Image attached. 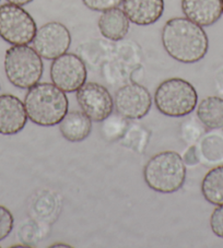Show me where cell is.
Returning <instances> with one entry per match:
<instances>
[{
    "label": "cell",
    "instance_id": "obj_1",
    "mask_svg": "<svg viewBox=\"0 0 223 248\" xmlns=\"http://www.w3.org/2000/svg\"><path fill=\"white\" fill-rule=\"evenodd\" d=\"M161 40L167 55L182 63L200 62L209 49V38L203 27L182 16L166 21Z\"/></svg>",
    "mask_w": 223,
    "mask_h": 248
},
{
    "label": "cell",
    "instance_id": "obj_2",
    "mask_svg": "<svg viewBox=\"0 0 223 248\" xmlns=\"http://www.w3.org/2000/svg\"><path fill=\"white\" fill-rule=\"evenodd\" d=\"M23 103L29 121L42 127L59 125L69 112V100L66 92L54 83L38 82L30 88Z\"/></svg>",
    "mask_w": 223,
    "mask_h": 248
},
{
    "label": "cell",
    "instance_id": "obj_3",
    "mask_svg": "<svg viewBox=\"0 0 223 248\" xmlns=\"http://www.w3.org/2000/svg\"><path fill=\"white\" fill-rule=\"evenodd\" d=\"M143 179L150 189L161 194H173L185 183V161L175 151L158 153L145 163Z\"/></svg>",
    "mask_w": 223,
    "mask_h": 248
},
{
    "label": "cell",
    "instance_id": "obj_4",
    "mask_svg": "<svg viewBox=\"0 0 223 248\" xmlns=\"http://www.w3.org/2000/svg\"><path fill=\"white\" fill-rule=\"evenodd\" d=\"M153 100L161 114L179 118L194 112L198 104V94L194 85L187 80L171 78L159 84Z\"/></svg>",
    "mask_w": 223,
    "mask_h": 248
},
{
    "label": "cell",
    "instance_id": "obj_5",
    "mask_svg": "<svg viewBox=\"0 0 223 248\" xmlns=\"http://www.w3.org/2000/svg\"><path fill=\"white\" fill-rule=\"evenodd\" d=\"M5 72L9 82L19 89H30L44 74L43 58L29 45H12L5 55Z\"/></svg>",
    "mask_w": 223,
    "mask_h": 248
},
{
    "label": "cell",
    "instance_id": "obj_6",
    "mask_svg": "<svg viewBox=\"0 0 223 248\" xmlns=\"http://www.w3.org/2000/svg\"><path fill=\"white\" fill-rule=\"evenodd\" d=\"M37 31L36 22L21 6L3 3L0 6V37L10 45H29Z\"/></svg>",
    "mask_w": 223,
    "mask_h": 248
},
{
    "label": "cell",
    "instance_id": "obj_7",
    "mask_svg": "<svg viewBox=\"0 0 223 248\" xmlns=\"http://www.w3.org/2000/svg\"><path fill=\"white\" fill-rule=\"evenodd\" d=\"M51 83L66 93L77 92L87 82L88 70L84 62L72 53L56 58L50 65Z\"/></svg>",
    "mask_w": 223,
    "mask_h": 248
},
{
    "label": "cell",
    "instance_id": "obj_8",
    "mask_svg": "<svg viewBox=\"0 0 223 248\" xmlns=\"http://www.w3.org/2000/svg\"><path fill=\"white\" fill-rule=\"evenodd\" d=\"M32 43L33 48L43 59L54 61L68 53L71 45V34L65 24L53 21L37 29Z\"/></svg>",
    "mask_w": 223,
    "mask_h": 248
},
{
    "label": "cell",
    "instance_id": "obj_9",
    "mask_svg": "<svg viewBox=\"0 0 223 248\" xmlns=\"http://www.w3.org/2000/svg\"><path fill=\"white\" fill-rule=\"evenodd\" d=\"M152 96L149 90L138 83H129L117 90L114 108L117 114L128 121H138L149 114Z\"/></svg>",
    "mask_w": 223,
    "mask_h": 248
},
{
    "label": "cell",
    "instance_id": "obj_10",
    "mask_svg": "<svg viewBox=\"0 0 223 248\" xmlns=\"http://www.w3.org/2000/svg\"><path fill=\"white\" fill-rule=\"evenodd\" d=\"M82 112L92 122L102 123L114 112V98L105 87L96 82H85L76 94Z\"/></svg>",
    "mask_w": 223,
    "mask_h": 248
},
{
    "label": "cell",
    "instance_id": "obj_11",
    "mask_svg": "<svg viewBox=\"0 0 223 248\" xmlns=\"http://www.w3.org/2000/svg\"><path fill=\"white\" fill-rule=\"evenodd\" d=\"M24 103L12 94L0 95V135L14 136L24 129L28 123Z\"/></svg>",
    "mask_w": 223,
    "mask_h": 248
},
{
    "label": "cell",
    "instance_id": "obj_12",
    "mask_svg": "<svg viewBox=\"0 0 223 248\" xmlns=\"http://www.w3.org/2000/svg\"><path fill=\"white\" fill-rule=\"evenodd\" d=\"M164 0H123V10L131 23L147 27L158 22L164 12Z\"/></svg>",
    "mask_w": 223,
    "mask_h": 248
},
{
    "label": "cell",
    "instance_id": "obj_13",
    "mask_svg": "<svg viewBox=\"0 0 223 248\" xmlns=\"http://www.w3.org/2000/svg\"><path fill=\"white\" fill-rule=\"evenodd\" d=\"M182 11L185 18L200 27H211L221 18V0H182Z\"/></svg>",
    "mask_w": 223,
    "mask_h": 248
},
{
    "label": "cell",
    "instance_id": "obj_14",
    "mask_svg": "<svg viewBox=\"0 0 223 248\" xmlns=\"http://www.w3.org/2000/svg\"><path fill=\"white\" fill-rule=\"evenodd\" d=\"M98 30L103 36L110 41H121L127 35L130 29V21L123 9H113L102 12L97 22Z\"/></svg>",
    "mask_w": 223,
    "mask_h": 248
},
{
    "label": "cell",
    "instance_id": "obj_15",
    "mask_svg": "<svg viewBox=\"0 0 223 248\" xmlns=\"http://www.w3.org/2000/svg\"><path fill=\"white\" fill-rule=\"evenodd\" d=\"M59 131L69 142H80L91 134L92 121L82 110H71L59 123Z\"/></svg>",
    "mask_w": 223,
    "mask_h": 248
},
{
    "label": "cell",
    "instance_id": "obj_16",
    "mask_svg": "<svg viewBox=\"0 0 223 248\" xmlns=\"http://www.w3.org/2000/svg\"><path fill=\"white\" fill-rule=\"evenodd\" d=\"M197 117L207 129L223 128V98L208 96L197 106Z\"/></svg>",
    "mask_w": 223,
    "mask_h": 248
},
{
    "label": "cell",
    "instance_id": "obj_17",
    "mask_svg": "<svg viewBox=\"0 0 223 248\" xmlns=\"http://www.w3.org/2000/svg\"><path fill=\"white\" fill-rule=\"evenodd\" d=\"M206 165L223 163V132L212 129L206 134L198 144V159Z\"/></svg>",
    "mask_w": 223,
    "mask_h": 248
},
{
    "label": "cell",
    "instance_id": "obj_18",
    "mask_svg": "<svg viewBox=\"0 0 223 248\" xmlns=\"http://www.w3.org/2000/svg\"><path fill=\"white\" fill-rule=\"evenodd\" d=\"M201 194L209 203L223 204V165L216 166L205 175L201 182Z\"/></svg>",
    "mask_w": 223,
    "mask_h": 248
},
{
    "label": "cell",
    "instance_id": "obj_19",
    "mask_svg": "<svg viewBox=\"0 0 223 248\" xmlns=\"http://www.w3.org/2000/svg\"><path fill=\"white\" fill-rule=\"evenodd\" d=\"M128 119L124 118L121 115H113L107 117L105 121H103L102 126V135L106 140L116 141L121 139L123 135L128 129Z\"/></svg>",
    "mask_w": 223,
    "mask_h": 248
},
{
    "label": "cell",
    "instance_id": "obj_20",
    "mask_svg": "<svg viewBox=\"0 0 223 248\" xmlns=\"http://www.w3.org/2000/svg\"><path fill=\"white\" fill-rule=\"evenodd\" d=\"M14 225L15 219L9 209L0 206V242L9 236L14 230Z\"/></svg>",
    "mask_w": 223,
    "mask_h": 248
},
{
    "label": "cell",
    "instance_id": "obj_21",
    "mask_svg": "<svg viewBox=\"0 0 223 248\" xmlns=\"http://www.w3.org/2000/svg\"><path fill=\"white\" fill-rule=\"evenodd\" d=\"M82 2L90 10L104 12L119 7L123 3V0H82Z\"/></svg>",
    "mask_w": 223,
    "mask_h": 248
},
{
    "label": "cell",
    "instance_id": "obj_22",
    "mask_svg": "<svg viewBox=\"0 0 223 248\" xmlns=\"http://www.w3.org/2000/svg\"><path fill=\"white\" fill-rule=\"evenodd\" d=\"M210 228L216 236L223 238V204L217 206L210 217Z\"/></svg>",
    "mask_w": 223,
    "mask_h": 248
},
{
    "label": "cell",
    "instance_id": "obj_23",
    "mask_svg": "<svg viewBox=\"0 0 223 248\" xmlns=\"http://www.w3.org/2000/svg\"><path fill=\"white\" fill-rule=\"evenodd\" d=\"M32 1H33V0H7V2L14 3V5L21 6V7H23L25 5H29V3L32 2Z\"/></svg>",
    "mask_w": 223,
    "mask_h": 248
},
{
    "label": "cell",
    "instance_id": "obj_24",
    "mask_svg": "<svg viewBox=\"0 0 223 248\" xmlns=\"http://www.w3.org/2000/svg\"><path fill=\"white\" fill-rule=\"evenodd\" d=\"M50 247H70V245H68V244H54Z\"/></svg>",
    "mask_w": 223,
    "mask_h": 248
},
{
    "label": "cell",
    "instance_id": "obj_25",
    "mask_svg": "<svg viewBox=\"0 0 223 248\" xmlns=\"http://www.w3.org/2000/svg\"><path fill=\"white\" fill-rule=\"evenodd\" d=\"M222 1V14H223V0H221Z\"/></svg>",
    "mask_w": 223,
    "mask_h": 248
},
{
    "label": "cell",
    "instance_id": "obj_26",
    "mask_svg": "<svg viewBox=\"0 0 223 248\" xmlns=\"http://www.w3.org/2000/svg\"><path fill=\"white\" fill-rule=\"evenodd\" d=\"M0 88H1V85H0Z\"/></svg>",
    "mask_w": 223,
    "mask_h": 248
}]
</instances>
